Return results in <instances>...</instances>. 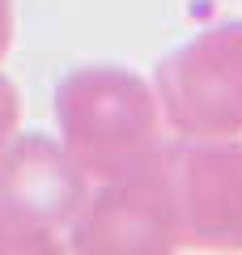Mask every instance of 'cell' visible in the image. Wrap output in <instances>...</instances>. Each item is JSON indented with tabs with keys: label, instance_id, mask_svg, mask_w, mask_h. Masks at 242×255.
<instances>
[{
	"label": "cell",
	"instance_id": "obj_6",
	"mask_svg": "<svg viewBox=\"0 0 242 255\" xmlns=\"http://www.w3.org/2000/svg\"><path fill=\"white\" fill-rule=\"evenodd\" d=\"M60 247L51 238H43L38 230L21 226L17 217L0 213V255H55Z\"/></svg>",
	"mask_w": 242,
	"mask_h": 255
},
{
	"label": "cell",
	"instance_id": "obj_4",
	"mask_svg": "<svg viewBox=\"0 0 242 255\" xmlns=\"http://www.w3.org/2000/svg\"><path fill=\"white\" fill-rule=\"evenodd\" d=\"M166 157L187 251H242V140H174Z\"/></svg>",
	"mask_w": 242,
	"mask_h": 255
},
{
	"label": "cell",
	"instance_id": "obj_3",
	"mask_svg": "<svg viewBox=\"0 0 242 255\" xmlns=\"http://www.w3.org/2000/svg\"><path fill=\"white\" fill-rule=\"evenodd\" d=\"M68 251L81 255H170L187 251L174 204L166 145L140 166L94 183L68 230Z\"/></svg>",
	"mask_w": 242,
	"mask_h": 255
},
{
	"label": "cell",
	"instance_id": "obj_7",
	"mask_svg": "<svg viewBox=\"0 0 242 255\" xmlns=\"http://www.w3.org/2000/svg\"><path fill=\"white\" fill-rule=\"evenodd\" d=\"M17 124H21V94L9 77L0 73V149L17 136Z\"/></svg>",
	"mask_w": 242,
	"mask_h": 255
},
{
	"label": "cell",
	"instance_id": "obj_5",
	"mask_svg": "<svg viewBox=\"0 0 242 255\" xmlns=\"http://www.w3.org/2000/svg\"><path fill=\"white\" fill-rule=\"evenodd\" d=\"M90 196V179L77 170L60 140L13 136L0 149V213L51 238L68 251V230Z\"/></svg>",
	"mask_w": 242,
	"mask_h": 255
},
{
	"label": "cell",
	"instance_id": "obj_2",
	"mask_svg": "<svg viewBox=\"0 0 242 255\" xmlns=\"http://www.w3.org/2000/svg\"><path fill=\"white\" fill-rule=\"evenodd\" d=\"M153 94L179 140H242V21L174 47L153 73Z\"/></svg>",
	"mask_w": 242,
	"mask_h": 255
},
{
	"label": "cell",
	"instance_id": "obj_8",
	"mask_svg": "<svg viewBox=\"0 0 242 255\" xmlns=\"http://www.w3.org/2000/svg\"><path fill=\"white\" fill-rule=\"evenodd\" d=\"M13 47V0H0V60Z\"/></svg>",
	"mask_w": 242,
	"mask_h": 255
},
{
	"label": "cell",
	"instance_id": "obj_1",
	"mask_svg": "<svg viewBox=\"0 0 242 255\" xmlns=\"http://www.w3.org/2000/svg\"><path fill=\"white\" fill-rule=\"evenodd\" d=\"M60 145L94 183L140 166L166 145V119L144 77L115 64L77 68L55 90Z\"/></svg>",
	"mask_w": 242,
	"mask_h": 255
}]
</instances>
